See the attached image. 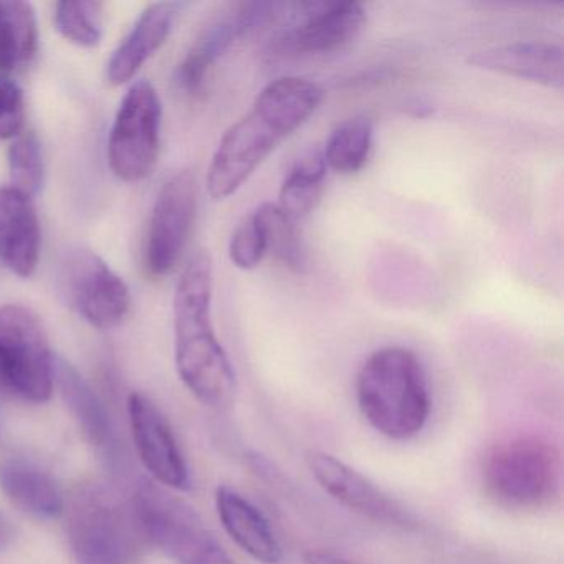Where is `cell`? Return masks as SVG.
<instances>
[{"label": "cell", "mask_w": 564, "mask_h": 564, "mask_svg": "<svg viewBox=\"0 0 564 564\" xmlns=\"http://www.w3.org/2000/svg\"><path fill=\"white\" fill-rule=\"evenodd\" d=\"M67 534L80 564H134L143 553L144 538L133 505L121 500L101 481H84L72 491Z\"/></svg>", "instance_id": "cell-4"}, {"label": "cell", "mask_w": 564, "mask_h": 564, "mask_svg": "<svg viewBox=\"0 0 564 564\" xmlns=\"http://www.w3.org/2000/svg\"><path fill=\"white\" fill-rule=\"evenodd\" d=\"M160 95L150 82L131 85L108 140V163L118 180L140 183L153 173L161 144Z\"/></svg>", "instance_id": "cell-8"}, {"label": "cell", "mask_w": 564, "mask_h": 564, "mask_svg": "<svg viewBox=\"0 0 564 564\" xmlns=\"http://www.w3.org/2000/svg\"><path fill=\"white\" fill-rule=\"evenodd\" d=\"M563 462L553 442L517 435L488 447L481 458L485 494L508 510H541L560 498Z\"/></svg>", "instance_id": "cell-5"}, {"label": "cell", "mask_w": 564, "mask_h": 564, "mask_svg": "<svg viewBox=\"0 0 564 564\" xmlns=\"http://www.w3.org/2000/svg\"><path fill=\"white\" fill-rule=\"evenodd\" d=\"M282 4L243 2L220 12L200 32L176 72L177 87L189 97L203 94L207 78L219 58L250 32L269 25L280 15Z\"/></svg>", "instance_id": "cell-11"}, {"label": "cell", "mask_w": 564, "mask_h": 564, "mask_svg": "<svg viewBox=\"0 0 564 564\" xmlns=\"http://www.w3.org/2000/svg\"><path fill=\"white\" fill-rule=\"evenodd\" d=\"M0 487L9 500L25 513L37 518H57L65 500L57 481L24 458H8L0 465Z\"/></svg>", "instance_id": "cell-19"}, {"label": "cell", "mask_w": 564, "mask_h": 564, "mask_svg": "<svg viewBox=\"0 0 564 564\" xmlns=\"http://www.w3.org/2000/svg\"><path fill=\"white\" fill-rule=\"evenodd\" d=\"M213 260L197 252L184 267L174 292L176 366L184 386L207 408L223 411L236 395V371L210 318Z\"/></svg>", "instance_id": "cell-2"}, {"label": "cell", "mask_w": 564, "mask_h": 564, "mask_svg": "<svg viewBox=\"0 0 564 564\" xmlns=\"http://www.w3.org/2000/svg\"><path fill=\"white\" fill-rule=\"evenodd\" d=\"M303 563L305 564H352L351 561L338 556V554L329 553L323 550H308L303 554Z\"/></svg>", "instance_id": "cell-29"}, {"label": "cell", "mask_w": 564, "mask_h": 564, "mask_svg": "<svg viewBox=\"0 0 564 564\" xmlns=\"http://www.w3.org/2000/svg\"><path fill=\"white\" fill-rule=\"evenodd\" d=\"M197 216V181L191 170L164 183L154 200L144 243V267L154 279L170 275L183 259Z\"/></svg>", "instance_id": "cell-10"}, {"label": "cell", "mask_w": 564, "mask_h": 564, "mask_svg": "<svg viewBox=\"0 0 564 564\" xmlns=\"http://www.w3.org/2000/svg\"><path fill=\"white\" fill-rule=\"evenodd\" d=\"M177 6L156 2L148 6L107 65V78L115 87L128 84L163 47L173 31Z\"/></svg>", "instance_id": "cell-18"}, {"label": "cell", "mask_w": 564, "mask_h": 564, "mask_svg": "<svg viewBox=\"0 0 564 564\" xmlns=\"http://www.w3.org/2000/svg\"><path fill=\"white\" fill-rule=\"evenodd\" d=\"M253 219L262 234L265 256L270 253L289 269L302 272L306 257L295 220L286 216L276 204L270 203L260 206Z\"/></svg>", "instance_id": "cell-24"}, {"label": "cell", "mask_w": 564, "mask_h": 564, "mask_svg": "<svg viewBox=\"0 0 564 564\" xmlns=\"http://www.w3.org/2000/svg\"><path fill=\"white\" fill-rule=\"evenodd\" d=\"M131 505L147 541L177 564H236L199 513L160 485L141 484Z\"/></svg>", "instance_id": "cell-6"}, {"label": "cell", "mask_w": 564, "mask_h": 564, "mask_svg": "<svg viewBox=\"0 0 564 564\" xmlns=\"http://www.w3.org/2000/svg\"><path fill=\"white\" fill-rule=\"evenodd\" d=\"M292 25L275 41L276 55L303 57L338 51L366 22L365 8L352 0H322L293 6Z\"/></svg>", "instance_id": "cell-12"}, {"label": "cell", "mask_w": 564, "mask_h": 564, "mask_svg": "<svg viewBox=\"0 0 564 564\" xmlns=\"http://www.w3.org/2000/svg\"><path fill=\"white\" fill-rule=\"evenodd\" d=\"M37 51V15L32 4L0 0V75L31 64Z\"/></svg>", "instance_id": "cell-21"}, {"label": "cell", "mask_w": 564, "mask_h": 564, "mask_svg": "<svg viewBox=\"0 0 564 564\" xmlns=\"http://www.w3.org/2000/svg\"><path fill=\"white\" fill-rule=\"evenodd\" d=\"M229 256L234 265L242 270H252L265 257L262 234L253 216L247 217L230 239Z\"/></svg>", "instance_id": "cell-28"}, {"label": "cell", "mask_w": 564, "mask_h": 564, "mask_svg": "<svg viewBox=\"0 0 564 564\" xmlns=\"http://www.w3.org/2000/svg\"><path fill=\"white\" fill-rule=\"evenodd\" d=\"M0 372L9 395L31 402L51 399L55 361L41 319L25 306H0Z\"/></svg>", "instance_id": "cell-7"}, {"label": "cell", "mask_w": 564, "mask_h": 564, "mask_svg": "<svg viewBox=\"0 0 564 564\" xmlns=\"http://www.w3.org/2000/svg\"><path fill=\"white\" fill-rule=\"evenodd\" d=\"M55 379L68 411L84 432L85 438L98 448H110L115 442L113 427L104 402L85 381L84 376L70 365L58 359L55 362Z\"/></svg>", "instance_id": "cell-20"}, {"label": "cell", "mask_w": 564, "mask_h": 564, "mask_svg": "<svg viewBox=\"0 0 564 564\" xmlns=\"http://www.w3.org/2000/svg\"><path fill=\"white\" fill-rule=\"evenodd\" d=\"M326 171L328 166L323 151H306L296 160L295 166L283 181L276 206L293 220L308 216L322 196Z\"/></svg>", "instance_id": "cell-22"}, {"label": "cell", "mask_w": 564, "mask_h": 564, "mask_svg": "<svg viewBox=\"0 0 564 564\" xmlns=\"http://www.w3.org/2000/svg\"><path fill=\"white\" fill-rule=\"evenodd\" d=\"M128 412L134 444L144 467L160 484L174 490H189V467L163 412L141 392L130 395Z\"/></svg>", "instance_id": "cell-14"}, {"label": "cell", "mask_w": 564, "mask_h": 564, "mask_svg": "<svg viewBox=\"0 0 564 564\" xmlns=\"http://www.w3.org/2000/svg\"><path fill=\"white\" fill-rule=\"evenodd\" d=\"M220 523L237 546L260 564H280L282 544L265 514L243 495L227 485L216 491Z\"/></svg>", "instance_id": "cell-17"}, {"label": "cell", "mask_w": 564, "mask_h": 564, "mask_svg": "<svg viewBox=\"0 0 564 564\" xmlns=\"http://www.w3.org/2000/svg\"><path fill=\"white\" fill-rule=\"evenodd\" d=\"M356 399L368 424L391 441H411L431 415L427 375L411 349L388 346L362 365L356 379Z\"/></svg>", "instance_id": "cell-3"}, {"label": "cell", "mask_w": 564, "mask_h": 564, "mask_svg": "<svg viewBox=\"0 0 564 564\" xmlns=\"http://www.w3.org/2000/svg\"><path fill=\"white\" fill-rule=\"evenodd\" d=\"M9 174L11 186L29 199L41 193L45 180V163L41 141L34 131H24L12 141L9 148Z\"/></svg>", "instance_id": "cell-26"}, {"label": "cell", "mask_w": 564, "mask_h": 564, "mask_svg": "<svg viewBox=\"0 0 564 564\" xmlns=\"http://www.w3.org/2000/svg\"><path fill=\"white\" fill-rule=\"evenodd\" d=\"M58 286L67 305L98 329H111L127 319L130 289L94 250L72 247L58 267Z\"/></svg>", "instance_id": "cell-9"}, {"label": "cell", "mask_w": 564, "mask_h": 564, "mask_svg": "<svg viewBox=\"0 0 564 564\" xmlns=\"http://www.w3.org/2000/svg\"><path fill=\"white\" fill-rule=\"evenodd\" d=\"M323 98V88L306 78L285 77L267 85L249 113L220 140L207 171L210 197L224 200L236 194L269 154L310 120Z\"/></svg>", "instance_id": "cell-1"}, {"label": "cell", "mask_w": 564, "mask_h": 564, "mask_svg": "<svg viewBox=\"0 0 564 564\" xmlns=\"http://www.w3.org/2000/svg\"><path fill=\"white\" fill-rule=\"evenodd\" d=\"M14 540V528L0 514V551L6 550Z\"/></svg>", "instance_id": "cell-30"}, {"label": "cell", "mask_w": 564, "mask_h": 564, "mask_svg": "<svg viewBox=\"0 0 564 564\" xmlns=\"http://www.w3.org/2000/svg\"><path fill=\"white\" fill-rule=\"evenodd\" d=\"M308 467L319 487L343 507L376 523L408 530L415 527L414 514L408 508L335 455L313 452L308 457Z\"/></svg>", "instance_id": "cell-13"}, {"label": "cell", "mask_w": 564, "mask_h": 564, "mask_svg": "<svg viewBox=\"0 0 564 564\" xmlns=\"http://www.w3.org/2000/svg\"><path fill=\"white\" fill-rule=\"evenodd\" d=\"M468 64L480 70L533 82L561 90L564 85V54L550 42H517L475 52Z\"/></svg>", "instance_id": "cell-16"}, {"label": "cell", "mask_w": 564, "mask_h": 564, "mask_svg": "<svg viewBox=\"0 0 564 564\" xmlns=\"http://www.w3.org/2000/svg\"><path fill=\"white\" fill-rule=\"evenodd\" d=\"M41 224L31 199L0 186V265L14 275H34L41 259Z\"/></svg>", "instance_id": "cell-15"}, {"label": "cell", "mask_w": 564, "mask_h": 564, "mask_svg": "<svg viewBox=\"0 0 564 564\" xmlns=\"http://www.w3.org/2000/svg\"><path fill=\"white\" fill-rule=\"evenodd\" d=\"M0 395H9L8 386H6L2 372H0Z\"/></svg>", "instance_id": "cell-31"}, {"label": "cell", "mask_w": 564, "mask_h": 564, "mask_svg": "<svg viewBox=\"0 0 564 564\" xmlns=\"http://www.w3.org/2000/svg\"><path fill=\"white\" fill-rule=\"evenodd\" d=\"M104 4L95 0H78V2H58L55 6V28L62 37L77 47H97L104 37L101 28Z\"/></svg>", "instance_id": "cell-25"}, {"label": "cell", "mask_w": 564, "mask_h": 564, "mask_svg": "<svg viewBox=\"0 0 564 564\" xmlns=\"http://www.w3.org/2000/svg\"><path fill=\"white\" fill-rule=\"evenodd\" d=\"M25 98L21 87L0 75V140H15L24 133Z\"/></svg>", "instance_id": "cell-27"}, {"label": "cell", "mask_w": 564, "mask_h": 564, "mask_svg": "<svg viewBox=\"0 0 564 564\" xmlns=\"http://www.w3.org/2000/svg\"><path fill=\"white\" fill-rule=\"evenodd\" d=\"M375 127L366 117L349 118L343 121L326 143V166L336 173L355 174L368 163L372 150Z\"/></svg>", "instance_id": "cell-23"}]
</instances>
